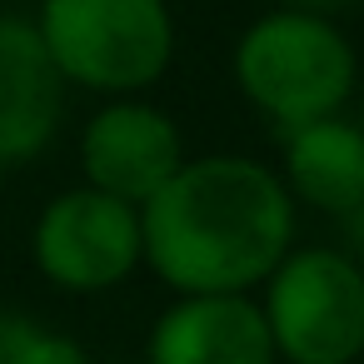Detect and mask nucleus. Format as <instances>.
<instances>
[{
  "label": "nucleus",
  "instance_id": "obj_1",
  "mask_svg": "<svg viewBox=\"0 0 364 364\" xmlns=\"http://www.w3.org/2000/svg\"><path fill=\"white\" fill-rule=\"evenodd\" d=\"M294 210L284 185L250 160H200L175 170L140 220L150 264L190 294H235L284 259Z\"/></svg>",
  "mask_w": 364,
  "mask_h": 364
},
{
  "label": "nucleus",
  "instance_id": "obj_2",
  "mask_svg": "<svg viewBox=\"0 0 364 364\" xmlns=\"http://www.w3.org/2000/svg\"><path fill=\"white\" fill-rule=\"evenodd\" d=\"M36 31L55 70L90 90L150 85L170 60V16L160 0H46Z\"/></svg>",
  "mask_w": 364,
  "mask_h": 364
},
{
  "label": "nucleus",
  "instance_id": "obj_3",
  "mask_svg": "<svg viewBox=\"0 0 364 364\" xmlns=\"http://www.w3.org/2000/svg\"><path fill=\"white\" fill-rule=\"evenodd\" d=\"M235 70H240L245 95L289 130V125L334 115V105L349 95L354 55L339 41V31L324 26L319 16L284 11V16L259 21L240 41Z\"/></svg>",
  "mask_w": 364,
  "mask_h": 364
},
{
  "label": "nucleus",
  "instance_id": "obj_4",
  "mask_svg": "<svg viewBox=\"0 0 364 364\" xmlns=\"http://www.w3.org/2000/svg\"><path fill=\"white\" fill-rule=\"evenodd\" d=\"M274 349L294 364H349L364 349V269L334 250L279 264L264 309Z\"/></svg>",
  "mask_w": 364,
  "mask_h": 364
},
{
  "label": "nucleus",
  "instance_id": "obj_5",
  "mask_svg": "<svg viewBox=\"0 0 364 364\" xmlns=\"http://www.w3.org/2000/svg\"><path fill=\"white\" fill-rule=\"evenodd\" d=\"M36 259L65 289H105L140 259V220L100 190L60 195L36 225Z\"/></svg>",
  "mask_w": 364,
  "mask_h": 364
},
{
  "label": "nucleus",
  "instance_id": "obj_6",
  "mask_svg": "<svg viewBox=\"0 0 364 364\" xmlns=\"http://www.w3.org/2000/svg\"><path fill=\"white\" fill-rule=\"evenodd\" d=\"M180 170V135L160 110L115 105L85 130V175L100 195L145 205Z\"/></svg>",
  "mask_w": 364,
  "mask_h": 364
},
{
  "label": "nucleus",
  "instance_id": "obj_7",
  "mask_svg": "<svg viewBox=\"0 0 364 364\" xmlns=\"http://www.w3.org/2000/svg\"><path fill=\"white\" fill-rule=\"evenodd\" d=\"M60 70L36 26L0 16V165L41 155L60 120Z\"/></svg>",
  "mask_w": 364,
  "mask_h": 364
},
{
  "label": "nucleus",
  "instance_id": "obj_8",
  "mask_svg": "<svg viewBox=\"0 0 364 364\" xmlns=\"http://www.w3.org/2000/svg\"><path fill=\"white\" fill-rule=\"evenodd\" d=\"M155 364H269L274 339L264 314L240 294H195L170 309L150 339Z\"/></svg>",
  "mask_w": 364,
  "mask_h": 364
},
{
  "label": "nucleus",
  "instance_id": "obj_9",
  "mask_svg": "<svg viewBox=\"0 0 364 364\" xmlns=\"http://www.w3.org/2000/svg\"><path fill=\"white\" fill-rule=\"evenodd\" d=\"M289 180L309 205H324L334 215H349L364 200V135L339 120H309L289 125Z\"/></svg>",
  "mask_w": 364,
  "mask_h": 364
},
{
  "label": "nucleus",
  "instance_id": "obj_10",
  "mask_svg": "<svg viewBox=\"0 0 364 364\" xmlns=\"http://www.w3.org/2000/svg\"><path fill=\"white\" fill-rule=\"evenodd\" d=\"M0 364H90L80 344L36 329L21 314H0Z\"/></svg>",
  "mask_w": 364,
  "mask_h": 364
},
{
  "label": "nucleus",
  "instance_id": "obj_11",
  "mask_svg": "<svg viewBox=\"0 0 364 364\" xmlns=\"http://www.w3.org/2000/svg\"><path fill=\"white\" fill-rule=\"evenodd\" d=\"M344 240H349V255H354V264L364 269V200L344 215Z\"/></svg>",
  "mask_w": 364,
  "mask_h": 364
},
{
  "label": "nucleus",
  "instance_id": "obj_12",
  "mask_svg": "<svg viewBox=\"0 0 364 364\" xmlns=\"http://www.w3.org/2000/svg\"><path fill=\"white\" fill-rule=\"evenodd\" d=\"M299 6H309V11H324V6H334V0H299Z\"/></svg>",
  "mask_w": 364,
  "mask_h": 364
}]
</instances>
